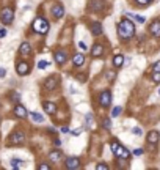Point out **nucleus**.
<instances>
[{
	"instance_id": "nucleus-1",
	"label": "nucleus",
	"mask_w": 160,
	"mask_h": 170,
	"mask_svg": "<svg viewBox=\"0 0 160 170\" xmlns=\"http://www.w3.org/2000/svg\"><path fill=\"white\" fill-rule=\"evenodd\" d=\"M118 35L122 41L130 39L132 36H135V24L130 19H121L118 24Z\"/></svg>"
},
{
	"instance_id": "nucleus-2",
	"label": "nucleus",
	"mask_w": 160,
	"mask_h": 170,
	"mask_svg": "<svg viewBox=\"0 0 160 170\" xmlns=\"http://www.w3.org/2000/svg\"><path fill=\"white\" fill-rule=\"evenodd\" d=\"M33 30L36 32V33H39V35H46L49 32V29H50V24H49V21L47 19H44V17H36L35 19V22H33Z\"/></svg>"
},
{
	"instance_id": "nucleus-3",
	"label": "nucleus",
	"mask_w": 160,
	"mask_h": 170,
	"mask_svg": "<svg viewBox=\"0 0 160 170\" xmlns=\"http://www.w3.org/2000/svg\"><path fill=\"white\" fill-rule=\"evenodd\" d=\"M13 19H14V11H13V8H3V10L0 11V21H2L5 25L11 24Z\"/></svg>"
},
{
	"instance_id": "nucleus-4",
	"label": "nucleus",
	"mask_w": 160,
	"mask_h": 170,
	"mask_svg": "<svg viewBox=\"0 0 160 170\" xmlns=\"http://www.w3.org/2000/svg\"><path fill=\"white\" fill-rule=\"evenodd\" d=\"M99 104L102 105V107H110V104H112V93L108 90H104L102 93L99 95Z\"/></svg>"
},
{
	"instance_id": "nucleus-5",
	"label": "nucleus",
	"mask_w": 160,
	"mask_h": 170,
	"mask_svg": "<svg viewBox=\"0 0 160 170\" xmlns=\"http://www.w3.org/2000/svg\"><path fill=\"white\" fill-rule=\"evenodd\" d=\"M24 140H25V134H24V132H21V131L13 132L11 137H10V143H13V145H19Z\"/></svg>"
},
{
	"instance_id": "nucleus-6",
	"label": "nucleus",
	"mask_w": 160,
	"mask_h": 170,
	"mask_svg": "<svg viewBox=\"0 0 160 170\" xmlns=\"http://www.w3.org/2000/svg\"><path fill=\"white\" fill-rule=\"evenodd\" d=\"M104 8H105L104 0H90V3H88V10L91 11H102Z\"/></svg>"
},
{
	"instance_id": "nucleus-7",
	"label": "nucleus",
	"mask_w": 160,
	"mask_h": 170,
	"mask_svg": "<svg viewBox=\"0 0 160 170\" xmlns=\"http://www.w3.org/2000/svg\"><path fill=\"white\" fill-rule=\"evenodd\" d=\"M57 85H58V77H57V76H50L49 79L44 82V88L47 90V91L55 90V88H57Z\"/></svg>"
},
{
	"instance_id": "nucleus-8",
	"label": "nucleus",
	"mask_w": 160,
	"mask_h": 170,
	"mask_svg": "<svg viewBox=\"0 0 160 170\" xmlns=\"http://www.w3.org/2000/svg\"><path fill=\"white\" fill-rule=\"evenodd\" d=\"M16 71H17V74H19V76H27L30 72L28 63H27V62H19L16 65Z\"/></svg>"
},
{
	"instance_id": "nucleus-9",
	"label": "nucleus",
	"mask_w": 160,
	"mask_h": 170,
	"mask_svg": "<svg viewBox=\"0 0 160 170\" xmlns=\"http://www.w3.org/2000/svg\"><path fill=\"white\" fill-rule=\"evenodd\" d=\"M14 115H16L17 118H27L28 112H27V109H25L22 104H17L16 107H14Z\"/></svg>"
},
{
	"instance_id": "nucleus-10",
	"label": "nucleus",
	"mask_w": 160,
	"mask_h": 170,
	"mask_svg": "<svg viewBox=\"0 0 160 170\" xmlns=\"http://www.w3.org/2000/svg\"><path fill=\"white\" fill-rule=\"evenodd\" d=\"M149 32L155 38H160V21H154L152 24L149 25Z\"/></svg>"
},
{
	"instance_id": "nucleus-11",
	"label": "nucleus",
	"mask_w": 160,
	"mask_h": 170,
	"mask_svg": "<svg viewBox=\"0 0 160 170\" xmlns=\"http://www.w3.org/2000/svg\"><path fill=\"white\" fill-rule=\"evenodd\" d=\"M79 165H80V161L79 158H69V159H66V169H79Z\"/></svg>"
},
{
	"instance_id": "nucleus-12",
	"label": "nucleus",
	"mask_w": 160,
	"mask_h": 170,
	"mask_svg": "<svg viewBox=\"0 0 160 170\" xmlns=\"http://www.w3.org/2000/svg\"><path fill=\"white\" fill-rule=\"evenodd\" d=\"M63 158V153H61V150H52L49 153V159L52 161V162H58Z\"/></svg>"
},
{
	"instance_id": "nucleus-13",
	"label": "nucleus",
	"mask_w": 160,
	"mask_h": 170,
	"mask_svg": "<svg viewBox=\"0 0 160 170\" xmlns=\"http://www.w3.org/2000/svg\"><path fill=\"white\" fill-rule=\"evenodd\" d=\"M90 29H91V33H93V35H102V24H100V22H97V21H96V22H91V27H90Z\"/></svg>"
},
{
	"instance_id": "nucleus-14",
	"label": "nucleus",
	"mask_w": 160,
	"mask_h": 170,
	"mask_svg": "<svg viewBox=\"0 0 160 170\" xmlns=\"http://www.w3.org/2000/svg\"><path fill=\"white\" fill-rule=\"evenodd\" d=\"M104 54V46L102 44H94L93 47H91V55L96 58V57H100V55Z\"/></svg>"
},
{
	"instance_id": "nucleus-15",
	"label": "nucleus",
	"mask_w": 160,
	"mask_h": 170,
	"mask_svg": "<svg viewBox=\"0 0 160 170\" xmlns=\"http://www.w3.org/2000/svg\"><path fill=\"white\" fill-rule=\"evenodd\" d=\"M52 14L55 16V19H60V17L65 16V8H63L61 5H55L52 8Z\"/></svg>"
},
{
	"instance_id": "nucleus-16",
	"label": "nucleus",
	"mask_w": 160,
	"mask_h": 170,
	"mask_svg": "<svg viewBox=\"0 0 160 170\" xmlns=\"http://www.w3.org/2000/svg\"><path fill=\"white\" fill-rule=\"evenodd\" d=\"M115 156H118V158H122V159H129V158H130V153H129V150H127V148H124V146L119 145V148H118V151L115 153Z\"/></svg>"
},
{
	"instance_id": "nucleus-17",
	"label": "nucleus",
	"mask_w": 160,
	"mask_h": 170,
	"mask_svg": "<svg viewBox=\"0 0 160 170\" xmlns=\"http://www.w3.org/2000/svg\"><path fill=\"white\" fill-rule=\"evenodd\" d=\"M66 54H65V50H57L55 52V62L58 63V65H63V63L66 62Z\"/></svg>"
},
{
	"instance_id": "nucleus-18",
	"label": "nucleus",
	"mask_w": 160,
	"mask_h": 170,
	"mask_svg": "<svg viewBox=\"0 0 160 170\" xmlns=\"http://www.w3.org/2000/svg\"><path fill=\"white\" fill-rule=\"evenodd\" d=\"M19 52H21V55L27 57V55H30V54H31V46H30L28 43H22V44H21Z\"/></svg>"
},
{
	"instance_id": "nucleus-19",
	"label": "nucleus",
	"mask_w": 160,
	"mask_h": 170,
	"mask_svg": "<svg viewBox=\"0 0 160 170\" xmlns=\"http://www.w3.org/2000/svg\"><path fill=\"white\" fill-rule=\"evenodd\" d=\"M72 63H74V66H82L85 63V55L82 54H75L74 58H72Z\"/></svg>"
},
{
	"instance_id": "nucleus-20",
	"label": "nucleus",
	"mask_w": 160,
	"mask_h": 170,
	"mask_svg": "<svg viewBox=\"0 0 160 170\" xmlns=\"http://www.w3.org/2000/svg\"><path fill=\"white\" fill-rule=\"evenodd\" d=\"M159 132H155V131H151L149 132V134H148V142H149V143L151 145H155V143H157V142H159Z\"/></svg>"
},
{
	"instance_id": "nucleus-21",
	"label": "nucleus",
	"mask_w": 160,
	"mask_h": 170,
	"mask_svg": "<svg viewBox=\"0 0 160 170\" xmlns=\"http://www.w3.org/2000/svg\"><path fill=\"white\" fill-rule=\"evenodd\" d=\"M44 110L47 113H50V115H53V113L57 112V105L53 103H44Z\"/></svg>"
},
{
	"instance_id": "nucleus-22",
	"label": "nucleus",
	"mask_w": 160,
	"mask_h": 170,
	"mask_svg": "<svg viewBox=\"0 0 160 170\" xmlns=\"http://www.w3.org/2000/svg\"><path fill=\"white\" fill-rule=\"evenodd\" d=\"M122 63H124V57H122V55H116V57L113 58V65H115L116 68L122 66Z\"/></svg>"
},
{
	"instance_id": "nucleus-23",
	"label": "nucleus",
	"mask_w": 160,
	"mask_h": 170,
	"mask_svg": "<svg viewBox=\"0 0 160 170\" xmlns=\"http://www.w3.org/2000/svg\"><path fill=\"white\" fill-rule=\"evenodd\" d=\"M30 117L33 118V121H38V123H41V121L44 120V117L41 115V113H36V112H31V113H30Z\"/></svg>"
},
{
	"instance_id": "nucleus-24",
	"label": "nucleus",
	"mask_w": 160,
	"mask_h": 170,
	"mask_svg": "<svg viewBox=\"0 0 160 170\" xmlns=\"http://www.w3.org/2000/svg\"><path fill=\"white\" fill-rule=\"evenodd\" d=\"M22 165H24V162H22L21 159H13V161H11V167H13V169H21Z\"/></svg>"
},
{
	"instance_id": "nucleus-25",
	"label": "nucleus",
	"mask_w": 160,
	"mask_h": 170,
	"mask_svg": "<svg viewBox=\"0 0 160 170\" xmlns=\"http://www.w3.org/2000/svg\"><path fill=\"white\" fill-rule=\"evenodd\" d=\"M121 107H119V105H116V107H113V110H112V117H118V115H119V113H121Z\"/></svg>"
},
{
	"instance_id": "nucleus-26",
	"label": "nucleus",
	"mask_w": 160,
	"mask_h": 170,
	"mask_svg": "<svg viewBox=\"0 0 160 170\" xmlns=\"http://www.w3.org/2000/svg\"><path fill=\"white\" fill-rule=\"evenodd\" d=\"M152 80L155 82V84H160V72H157V71L152 72Z\"/></svg>"
},
{
	"instance_id": "nucleus-27",
	"label": "nucleus",
	"mask_w": 160,
	"mask_h": 170,
	"mask_svg": "<svg viewBox=\"0 0 160 170\" xmlns=\"http://www.w3.org/2000/svg\"><path fill=\"white\" fill-rule=\"evenodd\" d=\"M105 77H107L108 80H113V79L116 77V72H115V71H108L107 74H105Z\"/></svg>"
},
{
	"instance_id": "nucleus-28",
	"label": "nucleus",
	"mask_w": 160,
	"mask_h": 170,
	"mask_svg": "<svg viewBox=\"0 0 160 170\" xmlns=\"http://www.w3.org/2000/svg\"><path fill=\"white\" fill-rule=\"evenodd\" d=\"M118 148H119V143H118L116 140H113V142H112V151H113V154L118 151Z\"/></svg>"
},
{
	"instance_id": "nucleus-29",
	"label": "nucleus",
	"mask_w": 160,
	"mask_h": 170,
	"mask_svg": "<svg viewBox=\"0 0 160 170\" xmlns=\"http://www.w3.org/2000/svg\"><path fill=\"white\" fill-rule=\"evenodd\" d=\"M104 128H105V129H112V121H110V118H105V120H104Z\"/></svg>"
},
{
	"instance_id": "nucleus-30",
	"label": "nucleus",
	"mask_w": 160,
	"mask_h": 170,
	"mask_svg": "<svg viewBox=\"0 0 160 170\" xmlns=\"http://www.w3.org/2000/svg\"><path fill=\"white\" fill-rule=\"evenodd\" d=\"M49 66V63L46 62V60H41V62H38V68L39 70H44V68H47Z\"/></svg>"
},
{
	"instance_id": "nucleus-31",
	"label": "nucleus",
	"mask_w": 160,
	"mask_h": 170,
	"mask_svg": "<svg viewBox=\"0 0 160 170\" xmlns=\"http://www.w3.org/2000/svg\"><path fill=\"white\" fill-rule=\"evenodd\" d=\"M11 99L14 101V103H17V101L21 99V95H19V93H16V91H13V93H11Z\"/></svg>"
},
{
	"instance_id": "nucleus-32",
	"label": "nucleus",
	"mask_w": 160,
	"mask_h": 170,
	"mask_svg": "<svg viewBox=\"0 0 160 170\" xmlns=\"http://www.w3.org/2000/svg\"><path fill=\"white\" fill-rule=\"evenodd\" d=\"M96 169H97V170H107V169H108V165H107V164H104V162H100V164L96 165Z\"/></svg>"
},
{
	"instance_id": "nucleus-33",
	"label": "nucleus",
	"mask_w": 160,
	"mask_h": 170,
	"mask_svg": "<svg viewBox=\"0 0 160 170\" xmlns=\"http://www.w3.org/2000/svg\"><path fill=\"white\" fill-rule=\"evenodd\" d=\"M79 47H80L82 50H85V52L88 50V46H86V43H83V41H79Z\"/></svg>"
},
{
	"instance_id": "nucleus-34",
	"label": "nucleus",
	"mask_w": 160,
	"mask_h": 170,
	"mask_svg": "<svg viewBox=\"0 0 160 170\" xmlns=\"http://www.w3.org/2000/svg\"><path fill=\"white\" fill-rule=\"evenodd\" d=\"M132 132H134L135 136H141V134H143V131H141V128H134V129H132Z\"/></svg>"
},
{
	"instance_id": "nucleus-35",
	"label": "nucleus",
	"mask_w": 160,
	"mask_h": 170,
	"mask_svg": "<svg viewBox=\"0 0 160 170\" xmlns=\"http://www.w3.org/2000/svg\"><path fill=\"white\" fill-rule=\"evenodd\" d=\"M152 71H157V72H160V62H155L154 65H152Z\"/></svg>"
},
{
	"instance_id": "nucleus-36",
	"label": "nucleus",
	"mask_w": 160,
	"mask_h": 170,
	"mask_svg": "<svg viewBox=\"0 0 160 170\" xmlns=\"http://www.w3.org/2000/svg\"><path fill=\"white\" fill-rule=\"evenodd\" d=\"M134 17H135V21H137V22H140V24H143V22H144V17H143V16L134 14Z\"/></svg>"
},
{
	"instance_id": "nucleus-37",
	"label": "nucleus",
	"mask_w": 160,
	"mask_h": 170,
	"mask_svg": "<svg viewBox=\"0 0 160 170\" xmlns=\"http://www.w3.org/2000/svg\"><path fill=\"white\" fill-rule=\"evenodd\" d=\"M135 2L138 3V5H148V3H151L152 0H135Z\"/></svg>"
},
{
	"instance_id": "nucleus-38",
	"label": "nucleus",
	"mask_w": 160,
	"mask_h": 170,
	"mask_svg": "<svg viewBox=\"0 0 160 170\" xmlns=\"http://www.w3.org/2000/svg\"><path fill=\"white\" fill-rule=\"evenodd\" d=\"M39 169H41V170H50V165H49V164H41Z\"/></svg>"
},
{
	"instance_id": "nucleus-39",
	"label": "nucleus",
	"mask_w": 160,
	"mask_h": 170,
	"mask_svg": "<svg viewBox=\"0 0 160 170\" xmlns=\"http://www.w3.org/2000/svg\"><path fill=\"white\" fill-rule=\"evenodd\" d=\"M5 76H6V70H5V68H0V79L5 77Z\"/></svg>"
},
{
	"instance_id": "nucleus-40",
	"label": "nucleus",
	"mask_w": 160,
	"mask_h": 170,
	"mask_svg": "<svg viewBox=\"0 0 160 170\" xmlns=\"http://www.w3.org/2000/svg\"><path fill=\"white\" fill-rule=\"evenodd\" d=\"M5 36H6V30L2 29V30H0V38H5Z\"/></svg>"
},
{
	"instance_id": "nucleus-41",
	"label": "nucleus",
	"mask_w": 160,
	"mask_h": 170,
	"mask_svg": "<svg viewBox=\"0 0 160 170\" xmlns=\"http://www.w3.org/2000/svg\"><path fill=\"white\" fill-rule=\"evenodd\" d=\"M134 154H135V156H141V154H143V150H135Z\"/></svg>"
},
{
	"instance_id": "nucleus-42",
	"label": "nucleus",
	"mask_w": 160,
	"mask_h": 170,
	"mask_svg": "<svg viewBox=\"0 0 160 170\" xmlns=\"http://www.w3.org/2000/svg\"><path fill=\"white\" fill-rule=\"evenodd\" d=\"M159 95H160V90H159Z\"/></svg>"
}]
</instances>
